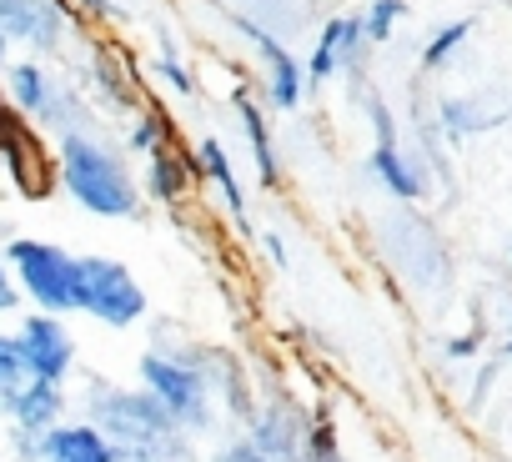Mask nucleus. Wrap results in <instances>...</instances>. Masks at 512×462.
<instances>
[{
	"label": "nucleus",
	"instance_id": "nucleus-20",
	"mask_svg": "<svg viewBox=\"0 0 512 462\" xmlns=\"http://www.w3.org/2000/svg\"><path fill=\"white\" fill-rule=\"evenodd\" d=\"M136 146L141 151H156V126H136Z\"/></svg>",
	"mask_w": 512,
	"mask_h": 462
},
{
	"label": "nucleus",
	"instance_id": "nucleus-8",
	"mask_svg": "<svg viewBox=\"0 0 512 462\" xmlns=\"http://www.w3.org/2000/svg\"><path fill=\"white\" fill-rule=\"evenodd\" d=\"M362 41H367L362 16H337V21H327V31H322V41H317V51H312V76H317V81L332 76L342 61H352V56L362 51Z\"/></svg>",
	"mask_w": 512,
	"mask_h": 462
},
{
	"label": "nucleus",
	"instance_id": "nucleus-11",
	"mask_svg": "<svg viewBox=\"0 0 512 462\" xmlns=\"http://www.w3.org/2000/svg\"><path fill=\"white\" fill-rule=\"evenodd\" d=\"M11 101H16L21 111H36V116L51 111V81H46V71H41L36 61L11 66Z\"/></svg>",
	"mask_w": 512,
	"mask_h": 462
},
{
	"label": "nucleus",
	"instance_id": "nucleus-12",
	"mask_svg": "<svg viewBox=\"0 0 512 462\" xmlns=\"http://www.w3.org/2000/svg\"><path fill=\"white\" fill-rule=\"evenodd\" d=\"M236 116H241V126H246V136H251V151H256V166H262V181L272 186V181H277V161H272V141H267L262 116H256V106H251L246 96H236Z\"/></svg>",
	"mask_w": 512,
	"mask_h": 462
},
{
	"label": "nucleus",
	"instance_id": "nucleus-4",
	"mask_svg": "<svg viewBox=\"0 0 512 462\" xmlns=\"http://www.w3.org/2000/svg\"><path fill=\"white\" fill-rule=\"evenodd\" d=\"M141 372H146V382H151V397H156L171 417H181V422H201V417H206V387H201L196 372H186V367H176V362H166V357H146Z\"/></svg>",
	"mask_w": 512,
	"mask_h": 462
},
{
	"label": "nucleus",
	"instance_id": "nucleus-18",
	"mask_svg": "<svg viewBox=\"0 0 512 462\" xmlns=\"http://www.w3.org/2000/svg\"><path fill=\"white\" fill-rule=\"evenodd\" d=\"M462 41H467V21H452L447 31H437V36L427 41V56H422V61H427V66H442V61H447Z\"/></svg>",
	"mask_w": 512,
	"mask_h": 462
},
{
	"label": "nucleus",
	"instance_id": "nucleus-3",
	"mask_svg": "<svg viewBox=\"0 0 512 462\" xmlns=\"http://www.w3.org/2000/svg\"><path fill=\"white\" fill-rule=\"evenodd\" d=\"M11 262L26 282V292L51 307V312H66L76 307V262L61 252V247H46V242H16L11 247Z\"/></svg>",
	"mask_w": 512,
	"mask_h": 462
},
{
	"label": "nucleus",
	"instance_id": "nucleus-7",
	"mask_svg": "<svg viewBox=\"0 0 512 462\" xmlns=\"http://www.w3.org/2000/svg\"><path fill=\"white\" fill-rule=\"evenodd\" d=\"M0 31L51 46L61 36V11L51 6V0H0Z\"/></svg>",
	"mask_w": 512,
	"mask_h": 462
},
{
	"label": "nucleus",
	"instance_id": "nucleus-6",
	"mask_svg": "<svg viewBox=\"0 0 512 462\" xmlns=\"http://www.w3.org/2000/svg\"><path fill=\"white\" fill-rule=\"evenodd\" d=\"M41 457L46 462H121V452L96 427H51V432H41Z\"/></svg>",
	"mask_w": 512,
	"mask_h": 462
},
{
	"label": "nucleus",
	"instance_id": "nucleus-22",
	"mask_svg": "<svg viewBox=\"0 0 512 462\" xmlns=\"http://www.w3.org/2000/svg\"><path fill=\"white\" fill-rule=\"evenodd\" d=\"M6 41H11V36H6V31H0V56H6Z\"/></svg>",
	"mask_w": 512,
	"mask_h": 462
},
{
	"label": "nucleus",
	"instance_id": "nucleus-10",
	"mask_svg": "<svg viewBox=\"0 0 512 462\" xmlns=\"http://www.w3.org/2000/svg\"><path fill=\"white\" fill-rule=\"evenodd\" d=\"M6 397H11V412H16V422H21L26 432H51V422H56V412H61L56 382L31 377V382H21V387L6 392Z\"/></svg>",
	"mask_w": 512,
	"mask_h": 462
},
{
	"label": "nucleus",
	"instance_id": "nucleus-13",
	"mask_svg": "<svg viewBox=\"0 0 512 462\" xmlns=\"http://www.w3.org/2000/svg\"><path fill=\"white\" fill-rule=\"evenodd\" d=\"M372 171H377V176H382V181H387V186H392L397 196H417V191H422V186H417V176L407 171V161L397 156L392 136H387V141L377 146V156H372Z\"/></svg>",
	"mask_w": 512,
	"mask_h": 462
},
{
	"label": "nucleus",
	"instance_id": "nucleus-21",
	"mask_svg": "<svg viewBox=\"0 0 512 462\" xmlns=\"http://www.w3.org/2000/svg\"><path fill=\"white\" fill-rule=\"evenodd\" d=\"M6 307H16V292H11V282H6V272H0V312Z\"/></svg>",
	"mask_w": 512,
	"mask_h": 462
},
{
	"label": "nucleus",
	"instance_id": "nucleus-19",
	"mask_svg": "<svg viewBox=\"0 0 512 462\" xmlns=\"http://www.w3.org/2000/svg\"><path fill=\"white\" fill-rule=\"evenodd\" d=\"M161 71H166V81H171V86H181V91H186V86H191V81H186V71H181V66H176V61H171V56H166V61H161Z\"/></svg>",
	"mask_w": 512,
	"mask_h": 462
},
{
	"label": "nucleus",
	"instance_id": "nucleus-9",
	"mask_svg": "<svg viewBox=\"0 0 512 462\" xmlns=\"http://www.w3.org/2000/svg\"><path fill=\"white\" fill-rule=\"evenodd\" d=\"M236 26L256 41V51H262L267 66H272V101H277V106H297V101H302V66L287 56V46H277L267 31H256L251 21H236Z\"/></svg>",
	"mask_w": 512,
	"mask_h": 462
},
{
	"label": "nucleus",
	"instance_id": "nucleus-5",
	"mask_svg": "<svg viewBox=\"0 0 512 462\" xmlns=\"http://www.w3.org/2000/svg\"><path fill=\"white\" fill-rule=\"evenodd\" d=\"M16 342H21V352H26L31 377H41V382H61L66 367H71V357H76L71 332H66L61 322H51V317H31Z\"/></svg>",
	"mask_w": 512,
	"mask_h": 462
},
{
	"label": "nucleus",
	"instance_id": "nucleus-2",
	"mask_svg": "<svg viewBox=\"0 0 512 462\" xmlns=\"http://www.w3.org/2000/svg\"><path fill=\"white\" fill-rule=\"evenodd\" d=\"M76 307L111 322V327H126L146 312V297L141 287L131 282V272L121 262H106V257H81L76 262Z\"/></svg>",
	"mask_w": 512,
	"mask_h": 462
},
{
	"label": "nucleus",
	"instance_id": "nucleus-1",
	"mask_svg": "<svg viewBox=\"0 0 512 462\" xmlns=\"http://www.w3.org/2000/svg\"><path fill=\"white\" fill-rule=\"evenodd\" d=\"M61 166H66V186L71 196L96 211V216H131L136 211V191L131 176L121 171V161L111 151H101L86 136H66L61 141Z\"/></svg>",
	"mask_w": 512,
	"mask_h": 462
},
{
	"label": "nucleus",
	"instance_id": "nucleus-15",
	"mask_svg": "<svg viewBox=\"0 0 512 462\" xmlns=\"http://www.w3.org/2000/svg\"><path fill=\"white\" fill-rule=\"evenodd\" d=\"M201 161H206V171H211V176H216V186H221V196H226V201H231V211H236V216H241V211H246V201H241V186H236V181H231V166H226V156H221V146H216V141H211V136H206V141H201Z\"/></svg>",
	"mask_w": 512,
	"mask_h": 462
},
{
	"label": "nucleus",
	"instance_id": "nucleus-14",
	"mask_svg": "<svg viewBox=\"0 0 512 462\" xmlns=\"http://www.w3.org/2000/svg\"><path fill=\"white\" fill-rule=\"evenodd\" d=\"M151 191L166 196V201L186 191V166H181L171 151H151Z\"/></svg>",
	"mask_w": 512,
	"mask_h": 462
},
{
	"label": "nucleus",
	"instance_id": "nucleus-17",
	"mask_svg": "<svg viewBox=\"0 0 512 462\" xmlns=\"http://www.w3.org/2000/svg\"><path fill=\"white\" fill-rule=\"evenodd\" d=\"M402 0H372L367 6V16H362V26H367V41H382V36H392V26L402 21Z\"/></svg>",
	"mask_w": 512,
	"mask_h": 462
},
{
	"label": "nucleus",
	"instance_id": "nucleus-16",
	"mask_svg": "<svg viewBox=\"0 0 512 462\" xmlns=\"http://www.w3.org/2000/svg\"><path fill=\"white\" fill-rule=\"evenodd\" d=\"M26 377H31V367H26V352H21V342H16V337H0V387H6V392H16Z\"/></svg>",
	"mask_w": 512,
	"mask_h": 462
}]
</instances>
